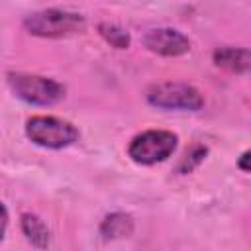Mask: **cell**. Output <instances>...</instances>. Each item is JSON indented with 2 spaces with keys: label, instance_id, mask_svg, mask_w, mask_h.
<instances>
[{
  "label": "cell",
  "instance_id": "2",
  "mask_svg": "<svg viewBox=\"0 0 251 251\" xmlns=\"http://www.w3.org/2000/svg\"><path fill=\"white\" fill-rule=\"evenodd\" d=\"M8 86L16 98L33 106H53L65 98V86L55 78L31 73H8Z\"/></svg>",
  "mask_w": 251,
  "mask_h": 251
},
{
  "label": "cell",
  "instance_id": "10",
  "mask_svg": "<svg viewBox=\"0 0 251 251\" xmlns=\"http://www.w3.org/2000/svg\"><path fill=\"white\" fill-rule=\"evenodd\" d=\"M98 33L116 49H127L129 43H131V37L127 33V29L116 25V24H108V22H102L98 25Z\"/></svg>",
  "mask_w": 251,
  "mask_h": 251
},
{
  "label": "cell",
  "instance_id": "7",
  "mask_svg": "<svg viewBox=\"0 0 251 251\" xmlns=\"http://www.w3.org/2000/svg\"><path fill=\"white\" fill-rule=\"evenodd\" d=\"M214 65L229 73H251V49L243 47H218L212 55Z\"/></svg>",
  "mask_w": 251,
  "mask_h": 251
},
{
  "label": "cell",
  "instance_id": "13",
  "mask_svg": "<svg viewBox=\"0 0 251 251\" xmlns=\"http://www.w3.org/2000/svg\"><path fill=\"white\" fill-rule=\"evenodd\" d=\"M6 229H8V208H6V204H2V231H0V241H4Z\"/></svg>",
  "mask_w": 251,
  "mask_h": 251
},
{
  "label": "cell",
  "instance_id": "11",
  "mask_svg": "<svg viewBox=\"0 0 251 251\" xmlns=\"http://www.w3.org/2000/svg\"><path fill=\"white\" fill-rule=\"evenodd\" d=\"M206 153H208V147H206V145H194L190 151H186V155H184L182 161L178 163L176 171H178L180 175H186V173L194 171V169L204 161Z\"/></svg>",
  "mask_w": 251,
  "mask_h": 251
},
{
  "label": "cell",
  "instance_id": "9",
  "mask_svg": "<svg viewBox=\"0 0 251 251\" xmlns=\"http://www.w3.org/2000/svg\"><path fill=\"white\" fill-rule=\"evenodd\" d=\"M133 233V218L126 212H112L100 224V235L104 239H120Z\"/></svg>",
  "mask_w": 251,
  "mask_h": 251
},
{
  "label": "cell",
  "instance_id": "1",
  "mask_svg": "<svg viewBox=\"0 0 251 251\" xmlns=\"http://www.w3.org/2000/svg\"><path fill=\"white\" fill-rule=\"evenodd\" d=\"M22 25L29 35L45 37V39H61V37L82 33L86 29V20L76 12L49 8V10L27 14Z\"/></svg>",
  "mask_w": 251,
  "mask_h": 251
},
{
  "label": "cell",
  "instance_id": "4",
  "mask_svg": "<svg viewBox=\"0 0 251 251\" xmlns=\"http://www.w3.org/2000/svg\"><path fill=\"white\" fill-rule=\"evenodd\" d=\"M25 135L43 149H65L78 141V129L57 116H31L25 122Z\"/></svg>",
  "mask_w": 251,
  "mask_h": 251
},
{
  "label": "cell",
  "instance_id": "8",
  "mask_svg": "<svg viewBox=\"0 0 251 251\" xmlns=\"http://www.w3.org/2000/svg\"><path fill=\"white\" fill-rule=\"evenodd\" d=\"M20 227L25 235V239L33 245V247H39V249H45L49 245V239H51V233H49V227L45 226V222L31 214V212H24L20 216Z\"/></svg>",
  "mask_w": 251,
  "mask_h": 251
},
{
  "label": "cell",
  "instance_id": "3",
  "mask_svg": "<svg viewBox=\"0 0 251 251\" xmlns=\"http://www.w3.org/2000/svg\"><path fill=\"white\" fill-rule=\"evenodd\" d=\"M178 147V135L169 129H145L127 145V157L143 167L167 161Z\"/></svg>",
  "mask_w": 251,
  "mask_h": 251
},
{
  "label": "cell",
  "instance_id": "6",
  "mask_svg": "<svg viewBox=\"0 0 251 251\" xmlns=\"http://www.w3.org/2000/svg\"><path fill=\"white\" fill-rule=\"evenodd\" d=\"M143 47L161 57H180L190 51V39L175 27H155L143 35Z\"/></svg>",
  "mask_w": 251,
  "mask_h": 251
},
{
  "label": "cell",
  "instance_id": "12",
  "mask_svg": "<svg viewBox=\"0 0 251 251\" xmlns=\"http://www.w3.org/2000/svg\"><path fill=\"white\" fill-rule=\"evenodd\" d=\"M237 167H239L241 171H245V173H251V149H249V151H243V153L239 155Z\"/></svg>",
  "mask_w": 251,
  "mask_h": 251
},
{
  "label": "cell",
  "instance_id": "5",
  "mask_svg": "<svg viewBox=\"0 0 251 251\" xmlns=\"http://www.w3.org/2000/svg\"><path fill=\"white\" fill-rule=\"evenodd\" d=\"M145 100L157 110L198 112L204 108L202 92L186 82H159L147 88Z\"/></svg>",
  "mask_w": 251,
  "mask_h": 251
}]
</instances>
